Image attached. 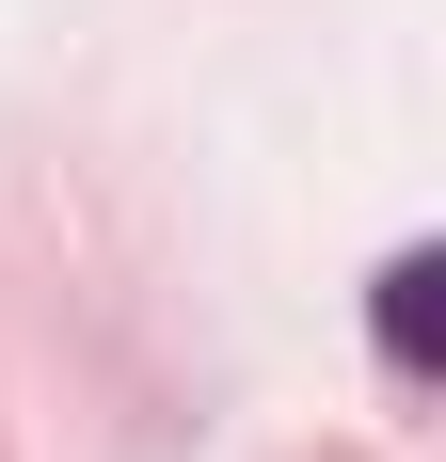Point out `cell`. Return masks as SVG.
<instances>
[{
  "instance_id": "obj_1",
  "label": "cell",
  "mask_w": 446,
  "mask_h": 462,
  "mask_svg": "<svg viewBox=\"0 0 446 462\" xmlns=\"http://www.w3.org/2000/svg\"><path fill=\"white\" fill-rule=\"evenodd\" d=\"M431 255H399V272H383V351H399V367H431Z\"/></svg>"
}]
</instances>
